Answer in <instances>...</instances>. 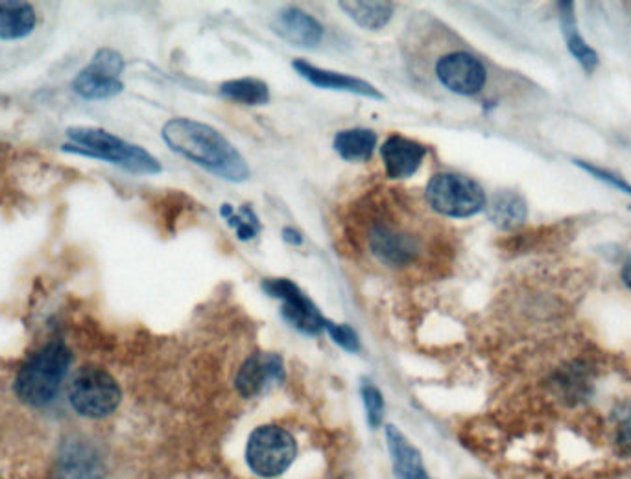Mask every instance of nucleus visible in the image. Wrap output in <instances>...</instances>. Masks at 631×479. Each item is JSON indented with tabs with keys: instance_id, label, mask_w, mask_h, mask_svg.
<instances>
[{
	"instance_id": "obj_1",
	"label": "nucleus",
	"mask_w": 631,
	"mask_h": 479,
	"mask_svg": "<svg viewBox=\"0 0 631 479\" xmlns=\"http://www.w3.org/2000/svg\"><path fill=\"white\" fill-rule=\"evenodd\" d=\"M161 135L170 150L222 180L232 183L249 180V167L243 153L215 127L191 118H172L162 126Z\"/></svg>"
},
{
	"instance_id": "obj_2",
	"label": "nucleus",
	"mask_w": 631,
	"mask_h": 479,
	"mask_svg": "<svg viewBox=\"0 0 631 479\" xmlns=\"http://www.w3.org/2000/svg\"><path fill=\"white\" fill-rule=\"evenodd\" d=\"M364 238L371 256L392 270L419 266L429 253L427 232L412 218H395L386 213L373 216Z\"/></svg>"
},
{
	"instance_id": "obj_3",
	"label": "nucleus",
	"mask_w": 631,
	"mask_h": 479,
	"mask_svg": "<svg viewBox=\"0 0 631 479\" xmlns=\"http://www.w3.org/2000/svg\"><path fill=\"white\" fill-rule=\"evenodd\" d=\"M67 137L70 142L64 146V150L69 153L93 157V159L111 162L115 167L124 168L132 173H140V175H156L162 170L161 162L157 161L150 151L132 145L128 140L121 139L102 127H69Z\"/></svg>"
},
{
	"instance_id": "obj_4",
	"label": "nucleus",
	"mask_w": 631,
	"mask_h": 479,
	"mask_svg": "<svg viewBox=\"0 0 631 479\" xmlns=\"http://www.w3.org/2000/svg\"><path fill=\"white\" fill-rule=\"evenodd\" d=\"M70 362L69 346L64 341H50L19 370L13 384L15 395L34 408L50 404L69 373Z\"/></svg>"
},
{
	"instance_id": "obj_5",
	"label": "nucleus",
	"mask_w": 631,
	"mask_h": 479,
	"mask_svg": "<svg viewBox=\"0 0 631 479\" xmlns=\"http://www.w3.org/2000/svg\"><path fill=\"white\" fill-rule=\"evenodd\" d=\"M425 199L436 214L447 218H470L487 205L482 186L464 173L454 172L436 173L430 178Z\"/></svg>"
},
{
	"instance_id": "obj_6",
	"label": "nucleus",
	"mask_w": 631,
	"mask_h": 479,
	"mask_svg": "<svg viewBox=\"0 0 631 479\" xmlns=\"http://www.w3.org/2000/svg\"><path fill=\"white\" fill-rule=\"evenodd\" d=\"M69 400L78 415L105 419L121 404V386L108 370L88 365L81 367L70 381Z\"/></svg>"
},
{
	"instance_id": "obj_7",
	"label": "nucleus",
	"mask_w": 631,
	"mask_h": 479,
	"mask_svg": "<svg viewBox=\"0 0 631 479\" xmlns=\"http://www.w3.org/2000/svg\"><path fill=\"white\" fill-rule=\"evenodd\" d=\"M296 456V440L284 427L267 424L249 435L246 463L261 478H278L289 470Z\"/></svg>"
},
{
	"instance_id": "obj_8",
	"label": "nucleus",
	"mask_w": 631,
	"mask_h": 479,
	"mask_svg": "<svg viewBox=\"0 0 631 479\" xmlns=\"http://www.w3.org/2000/svg\"><path fill=\"white\" fill-rule=\"evenodd\" d=\"M124 58L113 48H100L94 53L88 67L72 80V91L86 100L115 99L124 91L121 76L124 72Z\"/></svg>"
},
{
	"instance_id": "obj_9",
	"label": "nucleus",
	"mask_w": 631,
	"mask_h": 479,
	"mask_svg": "<svg viewBox=\"0 0 631 479\" xmlns=\"http://www.w3.org/2000/svg\"><path fill=\"white\" fill-rule=\"evenodd\" d=\"M261 288L264 294L283 303L281 313H283L284 321L292 324L294 329L308 335L324 332L329 319L322 316L318 307L302 294L296 283H292L289 278H264Z\"/></svg>"
},
{
	"instance_id": "obj_10",
	"label": "nucleus",
	"mask_w": 631,
	"mask_h": 479,
	"mask_svg": "<svg viewBox=\"0 0 631 479\" xmlns=\"http://www.w3.org/2000/svg\"><path fill=\"white\" fill-rule=\"evenodd\" d=\"M436 80L458 96H476L487 83L486 65L465 50L447 53L436 59Z\"/></svg>"
},
{
	"instance_id": "obj_11",
	"label": "nucleus",
	"mask_w": 631,
	"mask_h": 479,
	"mask_svg": "<svg viewBox=\"0 0 631 479\" xmlns=\"http://www.w3.org/2000/svg\"><path fill=\"white\" fill-rule=\"evenodd\" d=\"M292 67H294L297 75L302 76L303 80H307L308 83H313L314 87H319V89L357 94V96H364V99L384 100V94L375 85H371L370 81L357 78V76L322 69V67L308 64L305 59H294Z\"/></svg>"
},
{
	"instance_id": "obj_12",
	"label": "nucleus",
	"mask_w": 631,
	"mask_h": 479,
	"mask_svg": "<svg viewBox=\"0 0 631 479\" xmlns=\"http://www.w3.org/2000/svg\"><path fill=\"white\" fill-rule=\"evenodd\" d=\"M283 378V360L279 358L278 354L256 353L238 369L235 386L238 394L251 399L261 395L273 381H281Z\"/></svg>"
},
{
	"instance_id": "obj_13",
	"label": "nucleus",
	"mask_w": 631,
	"mask_h": 479,
	"mask_svg": "<svg viewBox=\"0 0 631 479\" xmlns=\"http://www.w3.org/2000/svg\"><path fill=\"white\" fill-rule=\"evenodd\" d=\"M272 28L281 39L297 48H316L325 35L318 19L300 8H286L279 12Z\"/></svg>"
},
{
	"instance_id": "obj_14",
	"label": "nucleus",
	"mask_w": 631,
	"mask_h": 479,
	"mask_svg": "<svg viewBox=\"0 0 631 479\" xmlns=\"http://www.w3.org/2000/svg\"><path fill=\"white\" fill-rule=\"evenodd\" d=\"M427 156V148L417 140L408 139L403 135H392L381 146L384 170L390 180H408L419 170Z\"/></svg>"
},
{
	"instance_id": "obj_15",
	"label": "nucleus",
	"mask_w": 631,
	"mask_h": 479,
	"mask_svg": "<svg viewBox=\"0 0 631 479\" xmlns=\"http://www.w3.org/2000/svg\"><path fill=\"white\" fill-rule=\"evenodd\" d=\"M104 465L99 452L91 446L72 441L59 456L56 479H102Z\"/></svg>"
},
{
	"instance_id": "obj_16",
	"label": "nucleus",
	"mask_w": 631,
	"mask_h": 479,
	"mask_svg": "<svg viewBox=\"0 0 631 479\" xmlns=\"http://www.w3.org/2000/svg\"><path fill=\"white\" fill-rule=\"evenodd\" d=\"M37 13L29 2L0 0V39L19 41L34 34Z\"/></svg>"
},
{
	"instance_id": "obj_17",
	"label": "nucleus",
	"mask_w": 631,
	"mask_h": 479,
	"mask_svg": "<svg viewBox=\"0 0 631 479\" xmlns=\"http://www.w3.org/2000/svg\"><path fill=\"white\" fill-rule=\"evenodd\" d=\"M557 13H560V23H562L563 37L567 43L568 53L573 54V58L584 67L587 75H593L600 61H598L595 48L589 47L585 43L584 35L579 34L573 2H560Z\"/></svg>"
},
{
	"instance_id": "obj_18",
	"label": "nucleus",
	"mask_w": 631,
	"mask_h": 479,
	"mask_svg": "<svg viewBox=\"0 0 631 479\" xmlns=\"http://www.w3.org/2000/svg\"><path fill=\"white\" fill-rule=\"evenodd\" d=\"M386 440H388L390 454L394 459L395 474L401 479H429L425 472L421 454L408 443L397 427H386Z\"/></svg>"
},
{
	"instance_id": "obj_19",
	"label": "nucleus",
	"mask_w": 631,
	"mask_h": 479,
	"mask_svg": "<svg viewBox=\"0 0 631 479\" xmlns=\"http://www.w3.org/2000/svg\"><path fill=\"white\" fill-rule=\"evenodd\" d=\"M489 218L498 229L511 231L522 226L528 216L527 202L516 191H498L493 194L492 202L487 203Z\"/></svg>"
},
{
	"instance_id": "obj_20",
	"label": "nucleus",
	"mask_w": 631,
	"mask_h": 479,
	"mask_svg": "<svg viewBox=\"0 0 631 479\" xmlns=\"http://www.w3.org/2000/svg\"><path fill=\"white\" fill-rule=\"evenodd\" d=\"M333 148L346 161H370L376 148L375 132H371L370 127L343 129L340 134H336Z\"/></svg>"
},
{
	"instance_id": "obj_21",
	"label": "nucleus",
	"mask_w": 631,
	"mask_h": 479,
	"mask_svg": "<svg viewBox=\"0 0 631 479\" xmlns=\"http://www.w3.org/2000/svg\"><path fill=\"white\" fill-rule=\"evenodd\" d=\"M338 7L342 8L343 13H348L360 28L376 32L383 30L386 24L394 18V4L392 2H368V0H346Z\"/></svg>"
},
{
	"instance_id": "obj_22",
	"label": "nucleus",
	"mask_w": 631,
	"mask_h": 479,
	"mask_svg": "<svg viewBox=\"0 0 631 479\" xmlns=\"http://www.w3.org/2000/svg\"><path fill=\"white\" fill-rule=\"evenodd\" d=\"M224 99L244 105H267L270 102V89L267 81L257 78H237L224 81L221 85Z\"/></svg>"
},
{
	"instance_id": "obj_23",
	"label": "nucleus",
	"mask_w": 631,
	"mask_h": 479,
	"mask_svg": "<svg viewBox=\"0 0 631 479\" xmlns=\"http://www.w3.org/2000/svg\"><path fill=\"white\" fill-rule=\"evenodd\" d=\"M221 213L224 216V220L227 221V226L233 227L237 231V238L243 240V242L253 240L261 231V221H259L257 214L253 213V208L249 207V205H244L243 208L235 210L232 205L224 203Z\"/></svg>"
},
{
	"instance_id": "obj_24",
	"label": "nucleus",
	"mask_w": 631,
	"mask_h": 479,
	"mask_svg": "<svg viewBox=\"0 0 631 479\" xmlns=\"http://www.w3.org/2000/svg\"><path fill=\"white\" fill-rule=\"evenodd\" d=\"M615 445L622 456L631 457V400L617 406L613 411Z\"/></svg>"
},
{
	"instance_id": "obj_25",
	"label": "nucleus",
	"mask_w": 631,
	"mask_h": 479,
	"mask_svg": "<svg viewBox=\"0 0 631 479\" xmlns=\"http://www.w3.org/2000/svg\"><path fill=\"white\" fill-rule=\"evenodd\" d=\"M362 400H364L365 413L371 427H379L384 421V397L379 387L364 381L362 386Z\"/></svg>"
},
{
	"instance_id": "obj_26",
	"label": "nucleus",
	"mask_w": 631,
	"mask_h": 479,
	"mask_svg": "<svg viewBox=\"0 0 631 479\" xmlns=\"http://www.w3.org/2000/svg\"><path fill=\"white\" fill-rule=\"evenodd\" d=\"M325 330L329 332V335L335 340L336 345L342 346L343 351H348V353H359V335H357V332H354L349 324H338L333 323V321H327Z\"/></svg>"
},
{
	"instance_id": "obj_27",
	"label": "nucleus",
	"mask_w": 631,
	"mask_h": 479,
	"mask_svg": "<svg viewBox=\"0 0 631 479\" xmlns=\"http://www.w3.org/2000/svg\"><path fill=\"white\" fill-rule=\"evenodd\" d=\"M576 167L582 168L585 172L593 175V178H597L598 181H602V183H608V185L613 186L617 191L624 192L628 196H631V185L628 181L622 180L619 173L609 172V170H604V168L595 167V164H589V162L585 161H576L574 162Z\"/></svg>"
},
{
	"instance_id": "obj_28",
	"label": "nucleus",
	"mask_w": 631,
	"mask_h": 479,
	"mask_svg": "<svg viewBox=\"0 0 631 479\" xmlns=\"http://www.w3.org/2000/svg\"><path fill=\"white\" fill-rule=\"evenodd\" d=\"M283 240L284 242L290 243V246L297 248V246H302L303 243V235L297 231V229H294V227H284Z\"/></svg>"
},
{
	"instance_id": "obj_29",
	"label": "nucleus",
	"mask_w": 631,
	"mask_h": 479,
	"mask_svg": "<svg viewBox=\"0 0 631 479\" xmlns=\"http://www.w3.org/2000/svg\"><path fill=\"white\" fill-rule=\"evenodd\" d=\"M622 281H624L626 286L631 289V256H628L624 266H622Z\"/></svg>"
}]
</instances>
